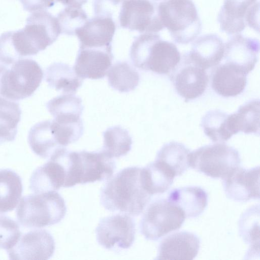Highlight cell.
Instances as JSON below:
<instances>
[{"label": "cell", "mask_w": 260, "mask_h": 260, "mask_svg": "<svg viewBox=\"0 0 260 260\" xmlns=\"http://www.w3.org/2000/svg\"><path fill=\"white\" fill-rule=\"evenodd\" d=\"M141 170L135 166L125 168L108 180L100 196L101 203L106 210L134 216L143 211L152 195L143 186Z\"/></svg>", "instance_id": "6da1fadb"}, {"label": "cell", "mask_w": 260, "mask_h": 260, "mask_svg": "<svg viewBox=\"0 0 260 260\" xmlns=\"http://www.w3.org/2000/svg\"><path fill=\"white\" fill-rule=\"evenodd\" d=\"M129 55L137 68L157 74H169L181 59L176 46L155 33H144L135 38Z\"/></svg>", "instance_id": "7a4b0ae2"}, {"label": "cell", "mask_w": 260, "mask_h": 260, "mask_svg": "<svg viewBox=\"0 0 260 260\" xmlns=\"http://www.w3.org/2000/svg\"><path fill=\"white\" fill-rule=\"evenodd\" d=\"M67 207L59 193L50 191L23 197L16 209L19 222L28 228H39L60 222Z\"/></svg>", "instance_id": "3957f363"}, {"label": "cell", "mask_w": 260, "mask_h": 260, "mask_svg": "<svg viewBox=\"0 0 260 260\" xmlns=\"http://www.w3.org/2000/svg\"><path fill=\"white\" fill-rule=\"evenodd\" d=\"M158 12L176 43L186 44L201 33L202 22L192 0H167L158 4Z\"/></svg>", "instance_id": "277c9868"}, {"label": "cell", "mask_w": 260, "mask_h": 260, "mask_svg": "<svg viewBox=\"0 0 260 260\" xmlns=\"http://www.w3.org/2000/svg\"><path fill=\"white\" fill-rule=\"evenodd\" d=\"M241 162L238 151L222 143L202 146L189 156L190 167L213 178L223 179Z\"/></svg>", "instance_id": "5b68a950"}, {"label": "cell", "mask_w": 260, "mask_h": 260, "mask_svg": "<svg viewBox=\"0 0 260 260\" xmlns=\"http://www.w3.org/2000/svg\"><path fill=\"white\" fill-rule=\"evenodd\" d=\"M40 65L31 59H20L5 71L1 80L0 96L16 101L30 96L43 78Z\"/></svg>", "instance_id": "8992f818"}, {"label": "cell", "mask_w": 260, "mask_h": 260, "mask_svg": "<svg viewBox=\"0 0 260 260\" xmlns=\"http://www.w3.org/2000/svg\"><path fill=\"white\" fill-rule=\"evenodd\" d=\"M185 218L179 207L168 200L157 199L145 211L140 223V232L148 240H157L179 229Z\"/></svg>", "instance_id": "52a82bcc"}, {"label": "cell", "mask_w": 260, "mask_h": 260, "mask_svg": "<svg viewBox=\"0 0 260 260\" xmlns=\"http://www.w3.org/2000/svg\"><path fill=\"white\" fill-rule=\"evenodd\" d=\"M259 8L258 0H224L217 17L221 30L234 36L248 26L258 32Z\"/></svg>", "instance_id": "ba28073f"}, {"label": "cell", "mask_w": 260, "mask_h": 260, "mask_svg": "<svg viewBox=\"0 0 260 260\" xmlns=\"http://www.w3.org/2000/svg\"><path fill=\"white\" fill-rule=\"evenodd\" d=\"M118 27L140 33H156L164 28L158 4L150 0H124L118 18Z\"/></svg>", "instance_id": "9c48e42d"}, {"label": "cell", "mask_w": 260, "mask_h": 260, "mask_svg": "<svg viewBox=\"0 0 260 260\" xmlns=\"http://www.w3.org/2000/svg\"><path fill=\"white\" fill-rule=\"evenodd\" d=\"M170 78L178 93L185 102L201 96L206 89L208 77L206 70L193 61L188 53L182 55Z\"/></svg>", "instance_id": "30bf717a"}, {"label": "cell", "mask_w": 260, "mask_h": 260, "mask_svg": "<svg viewBox=\"0 0 260 260\" xmlns=\"http://www.w3.org/2000/svg\"><path fill=\"white\" fill-rule=\"evenodd\" d=\"M95 233L98 243L107 249H127L135 241V222L127 214L105 217L100 220Z\"/></svg>", "instance_id": "8fae6325"}, {"label": "cell", "mask_w": 260, "mask_h": 260, "mask_svg": "<svg viewBox=\"0 0 260 260\" xmlns=\"http://www.w3.org/2000/svg\"><path fill=\"white\" fill-rule=\"evenodd\" d=\"M21 29L36 54L52 45L60 34L57 18L46 10L34 12Z\"/></svg>", "instance_id": "7c38bea8"}, {"label": "cell", "mask_w": 260, "mask_h": 260, "mask_svg": "<svg viewBox=\"0 0 260 260\" xmlns=\"http://www.w3.org/2000/svg\"><path fill=\"white\" fill-rule=\"evenodd\" d=\"M55 248L51 234L45 230H35L21 234L16 244L7 251L12 260H46Z\"/></svg>", "instance_id": "4fadbf2b"}, {"label": "cell", "mask_w": 260, "mask_h": 260, "mask_svg": "<svg viewBox=\"0 0 260 260\" xmlns=\"http://www.w3.org/2000/svg\"><path fill=\"white\" fill-rule=\"evenodd\" d=\"M79 184L108 180L116 169L115 161L102 150L75 152Z\"/></svg>", "instance_id": "5bb4252c"}, {"label": "cell", "mask_w": 260, "mask_h": 260, "mask_svg": "<svg viewBox=\"0 0 260 260\" xmlns=\"http://www.w3.org/2000/svg\"><path fill=\"white\" fill-rule=\"evenodd\" d=\"M225 193L230 199L246 202L259 199V167L246 169L240 166L222 179Z\"/></svg>", "instance_id": "9a60e30c"}, {"label": "cell", "mask_w": 260, "mask_h": 260, "mask_svg": "<svg viewBox=\"0 0 260 260\" xmlns=\"http://www.w3.org/2000/svg\"><path fill=\"white\" fill-rule=\"evenodd\" d=\"M67 173L63 159L59 152L36 169L29 180V188L35 193L58 190L66 187Z\"/></svg>", "instance_id": "2e32d148"}, {"label": "cell", "mask_w": 260, "mask_h": 260, "mask_svg": "<svg viewBox=\"0 0 260 260\" xmlns=\"http://www.w3.org/2000/svg\"><path fill=\"white\" fill-rule=\"evenodd\" d=\"M112 46L103 48H79L73 69L82 79L104 78L113 59Z\"/></svg>", "instance_id": "e0dca14e"}, {"label": "cell", "mask_w": 260, "mask_h": 260, "mask_svg": "<svg viewBox=\"0 0 260 260\" xmlns=\"http://www.w3.org/2000/svg\"><path fill=\"white\" fill-rule=\"evenodd\" d=\"M259 51L258 39L239 34L233 36L224 44L223 57L225 63L235 66L247 75L254 68Z\"/></svg>", "instance_id": "ac0fdd59"}, {"label": "cell", "mask_w": 260, "mask_h": 260, "mask_svg": "<svg viewBox=\"0 0 260 260\" xmlns=\"http://www.w3.org/2000/svg\"><path fill=\"white\" fill-rule=\"evenodd\" d=\"M200 239L194 234L180 231L165 238L158 246L156 259L190 260L197 255Z\"/></svg>", "instance_id": "d6986e66"}, {"label": "cell", "mask_w": 260, "mask_h": 260, "mask_svg": "<svg viewBox=\"0 0 260 260\" xmlns=\"http://www.w3.org/2000/svg\"><path fill=\"white\" fill-rule=\"evenodd\" d=\"M116 24L110 18L94 16L75 32L79 48H103L112 46Z\"/></svg>", "instance_id": "ffe728a7"}, {"label": "cell", "mask_w": 260, "mask_h": 260, "mask_svg": "<svg viewBox=\"0 0 260 260\" xmlns=\"http://www.w3.org/2000/svg\"><path fill=\"white\" fill-rule=\"evenodd\" d=\"M246 76L235 66L225 63L213 70L211 85L213 90L221 96H236L244 90L247 84Z\"/></svg>", "instance_id": "44dd1931"}, {"label": "cell", "mask_w": 260, "mask_h": 260, "mask_svg": "<svg viewBox=\"0 0 260 260\" xmlns=\"http://www.w3.org/2000/svg\"><path fill=\"white\" fill-rule=\"evenodd\" d=\"M224 44L217 35L210 34L199 37L192 44L190 58L205 70L215 67L224 55Z\"/></svg>", "instance_id": "7402d4cb"}, {"label": "cell", "mask_w": 260, "mask_h": 260, "mask_svg": "<svg viewBox=\"0 0 260 260\" xmlns=\"http://www.w3.org/2000/svg\"><path fill=\"white\" fill-rule=\"evenodd\" d=\"M28 142L32 151L44 158H50L57 150L64 148L59 142L52 120L39 122L32 126Z\"/></svg>", "instance_id": "603a6c76"}, {"label": "cell", "mask_w": 260, "mask_h": 260, "mask_svg": "<svg viewBox=\"0 0 260 260\" xmlns=\"http://www.w3.org/2000/svg\"><path fill=\"white\" fill-rule=\"evenodd\" d=\"M168 200L179 207L185 217L193 218L200 215L205 209L208 194L200 187L188 186L172 190Z\"/></svg>", "instance_id": "cb8c5ba5"}, {"label": "cell", "mask_w": 260, "mask_h": 260, "mask_svg": "<svg viewBox=\"0 0 260 260\" xmlns=\"http://www.w3.org/2000/svg\"><path fill=\"white\" fill-rule=\"evenodd\" d=\"M205 134L214 142H224L237 133L235 128L232 115L220 110H210L201 120Z\"/></svg>", "instance_id": "d4e9b609"}, {"label": "cell", "mask_w": 260, "mask_h": 260, "mask_svg": "<svg viewBox=\"0 0 260 260\" xmlns=\"http://www.w3.org/2000/svg\"><path fill=\"white\" fill-rule=\"evenodd\" d=\"M83 79L77 75L73 68L64 63H53L45 71V80L48 85L66 94L76 92L81 86Z\"/></svg>", "instance_id": "484cf974"}, {"label": "cell", "mask_w": 260, "mask_h": 260, "mask_svg": "<svg viewBox=\"0 0 260 260\" xmlns=\"http://www.w3.org/2000/svg\"><path fill=\"white\" fill-rule=\"evenodd\" d=\"M175 175L161 162L155 160L141 168V179L144 189L151 195L161 193L172 186Z\"/></svg>", "instance_id": "4316f807"}, {"label": "cell", "mask_w": 260, "mask_h": 260, "mask_svg": "<svg viewBox=\"0 0 260 260\" xmlns=\"http://www.w3.org/2000/svg\"><path fill=\"white\" fill-rule=\"evenodd\" d=\"M49 113L58 122L71 123L82 120L83 107L82 99L69 93L54 98L46 104Z\"/></svg>", "instance_id": "83f0119b"}, {"label": "cell", "mask_w": 260, "mask_h": 260, "mask_svg": "<svg viewBox=\"0 0 260 260\" xmlns=\"http://www.w3.org/2000/svg\"><path fill=\"white\" fill-rule=\"evenodd\" d=\"M23 191L22 180L12 170H0V213L11 211L17 206Z\"/></svg>", "instance_id": "f1b7e54d"}, {"label": "cell", "mask_w": 260, "mask_h": 260, "mask_svg": "<svg viewBox=\"0 0 260 260\" xmlns=\"http://www.w3.org/2000/svg\"><path fill=\"white\" fill-rule=\"evenodd\" d=\"M190 150L183 144L172 141L162 146L155 160L165 165L175 176H180L189 168Z\"/></svg>", "instance_id": "f546056e"}, {"label": "cell", "mask_w": 260, "mask_h": 260, "mask_svg": "<svg viewBox=\"0 0 260 260\" xmlns=\"http://www.w3.org/2000/svg\"><path fill=\"white\" fill-rule=\"evenodd\" d=\"M21 115L18 103L0 96V144L15 140Z\"/></svg>", "instance_id": "4dcf8cb0"}, {"label": "cell", "mask_w": 260, "mask_h": 260, "mask_svg": "<svg viewBox=\"0 0 260 260\" xmlns=\"http://www.w3.org/2000/svg\"><path fill=\"white\" fill-rule=\"evenodd\" d=\"M107 76L109 85L120 92L134 90L140 81L137 71L125 61L115 62L108 70Z\"/></svg>", "instance_id": "1f68e13d"}, {"label": "cell", "mask_w": 260, "mask_h": 260, "mask_svg": "<svg viewBox=\"0 0 260 260\" xmlns=\"http://www.w3.org/2000/svg\"><path fill=\"white\" fill-rule=\"evenodd\" d=\"M102 150L111 157H119L127 154L131 149L132 139L128 132L119 125L107 129L103 133Z\"/></svg>", "instance_id": "d6a6232c"}, {"label": "cell", "mask_w": 260, "mask_h": 260, "mask_svg": "<svg viewBox=\"0 0 260 260\" xmlns=\"http://www.w3.org/2000/svg\"><path fill=\"white\" fill-rule=\"evenodd\" d=\"M236 131L245 134L259 132V101L253 100L241 106L232 114Z\"/></svg>", "instance_id": "836d02e7"}, {"label": "cell", "mask_w": 260, "mask_h": 260, "mask_svg": "<svg viewBox=\"0 0 260 260\" xmlns=\"http://www.w3.org/2000/svg\"><path fill=\"white\" fill-rule=\"evenodd\" d=\"M60 34L75 35L76 30L88 20L87 15L82 7L67 6L57 16Z\"/></svg>", "instance_id": "e575fe53"}, {"label": "cell", "mask_w": 260, "mask_h": 260, "mask_svg": "<svg viewBox=\"0 0 260 260\" xmlns=\"http://www.w3.org/2000/svg\"><path fill=\"white\" fill-rule=\"evenodd\" d=\"M253 208L247 210L242 216L239 221V232L243 239L247 243L250 244L253 248L256 247V240L259 241V231H256V224L259 223V213L253 211Z\"/></svg>", "instance_id": "d590c367"}, {"label": "cell", "mask_w": 260, "mask_h": 260, "mask_svg": "<svg viewBox=\"0 0 260 260\" xmlns=\"http://www.w3.org/2000/svg\"><path fill=\"white\" fill-rule=\"evenodd\" d=\"M21 233L16 221L5 215H0V249L7 251L18 241Z\"/></svg>", "instance_id": "8d00e7d4"}, {"label": "cell", "mask_w": 260, "mask_h": 260, "mask_svg": "<svg viewBox=\"0 0 260 260\" xmlns=\"http://www.w3.org/2000/svg\"><path fill=\"white\" fill-rule=\"evenodd\" d=\"M124 0H93L95 16L111 18L118 26L119 15Z\"/></svg>", "instance_id": "74e56055"}, {"label": "cell", "mask_w": 260, "mask_h": 260, "mask_svg": "<svg viewBox=\"0 0 260 260\" xmlns=\"http://www.w3.org/2000/svg\"><path fill=\"white\" fill-rule=\"evenodd\" d=\"M25 10L29 12L46 10L53 7L56 0H21Z\"/></svg>", "instance_id": "f35d334b"}, {"label": "cell", "mask_w": 260, "mask_h": 260, "mask_svg": "<svg viewBox=\"0 0 260 260\" xmlns=\"http://www.w3.org/2000/svg\"><path fill=\"white\" fill-rule=\"evenodd\" d=\"M88 0H56V3L59 2L67 6L82 7V6L87 3Z\"/></svg>", "instance_id": "ab89813d"}, {"label": "cell", "mask_w": 260, "mask_h": 260, "mask_svg": "<svg viewBox=\"0 0 260 260\" xmlns=\"http://www.w3.org/2000/svg\"><path fill=\"white\" fill-rule=\"evenodd\" d=\"M7 69V67H6V66L0 64V87H1V80H2V76Z\"/></svg>", "instance_id": "60d3db41"}, {"label": "cell", "mask_w": 260, "mask_h": 260, "mask_svg": "<svg viewBox=\"0 0 260 260\" xmlns=\"http://www.w3.org/2000/svg\"><path fill=\"white\" fill-rule=\"evenodd\" d=\"M156 1H158V0H156Z\"/></svg>", "instance_id": "b9f144b4"}]
</instances>
